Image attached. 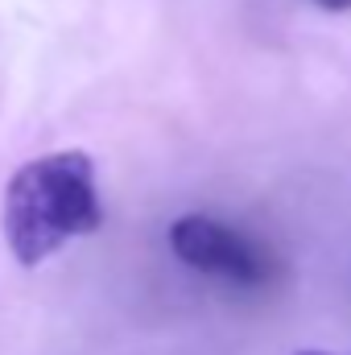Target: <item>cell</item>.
Listing matches in <instances>:
<instances>
[{"instance_id": "4", "label": "cell", "mask_w": 351, "mask_h": 355, "mask_svg": "<svg viewBox=\"0 0 351 355\" xmlns=\"http://www.w3.org/2000/svg\"><path fill=\"white\" fill-rule=\"evenodd\" d=\"M298 355H327V352H298Z\"/></svg>"}, {"instance_id": "1", "label": "cell", "mask_w": 351, "mask_h": 355, "mask_svg": "<svg viewBox=\"0 0 351 355\" xmlns=\"http://www.w3.org/2000/svg\"><path fill=\"white\" fill-rule=\"evenodd\" d=\"M103 227L99 178L87 149H58L25 162L4 186L0 232L21 268L46 265L71 240Z\"/></svg>"}, {"instance_id": "3", "label": "cell", "mask_w": 351, "mask_h": 355, "mask_svg": "<svg viewBox=\"0 0 351 355\" xmlns=\"http://www.w3.org/2000/svg\"><path fill=\"white\" fill-rule=\"evenodd\" d=\"M318 8H327V12H348L351 8V0H314Z\"/></svg>"}, {"instance_id": "2", "label": "cell", "mask_w": 351, "mask_h": 355, "mask_svg": "<svg viewBox=\"0 0 351 355\" xmlns=\"http://www.w3.org/2000/svg\"><path fill=\"white\" fill-rule=\"evenodd\" d=\"M170 252L186 268L236 289H261L273 281V257L240 227L215 215H182L170 223Z\"/></svg>"}]
</instances>
